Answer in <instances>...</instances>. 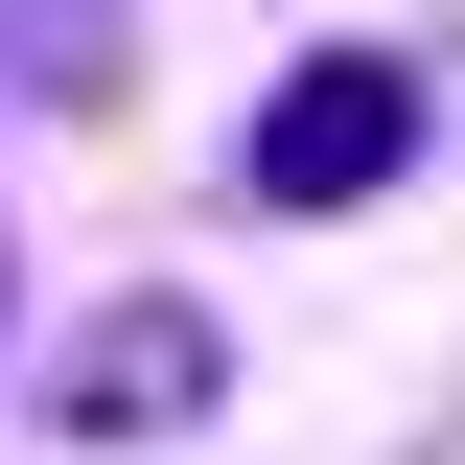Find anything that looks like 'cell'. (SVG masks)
<instances>
[{
    "mask_svg": "<svg viewBox=\"0 0 465 465\" xmlns=\"http://www.w3.org/2000/svg\"><path fill=\"white\" fill-rule=\"evenodd\" d=\"M396 163H419V70L396 47H302L280 94L232 116V210H372Z\"/></svg>",
    "mask_w": 465,
    "mask_h": 465,
    "instance_id": "6da1fadb",
    "label": "cell"
},
{
    "mask_svg": "<svg viewBox=\"0 0 465 465\" xmlns=\"http://www.w3.org/2000/svg\"><path fill=\"white\" fill-rule=\"evenodd\" d=\"M210 302H94V326H70V372H47V419L70 442H186V419H210Z\"/></svg>",
    "mask_w": 465,
    "mask_h": 465,
    "instance_id": "7a4b0ae2",
    "label": "cell"
}]
</instances>
